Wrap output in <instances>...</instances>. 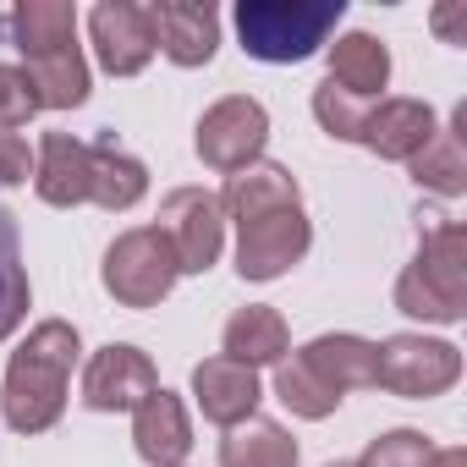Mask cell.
I'll list each match as a JSON object with an SVG mask.
<instances>
[{
  "mask_svg": "<svg viewBox=\"0 0 467 467\" xmlns=\"http://www.w3.org/2000/svg\"><path fill=\"white\" fill-rule=\"evenodd\" d=\"M412 270L451 314H467V231L456 220H434L423 231Z\"/></svg>",
  "mask_w": 467,
  "mask_h": 467,
  "instance_id": "cell-12",
  "label": "cell"
},
{
  "mask_svg": "<svg viewBox=\"0 0 467 467\" xmlns=\"http://www.w3.org/2000/svg\"><path fill=\"white\" fill-rule=\"evenodd\" d=\"M330 83L352 99H374L390 83V50L374 34H341L330 45Z\"/></svg>",
  "mask_w": 467,
  "mask_h": 467,
  "instance_id": "cell-22",
  "label": "cell"
},
{
  "mask_svg": "<svg viewBox=\"0 0 467 467\" xmlns=\"http://www.w3.org/2000/svg\"><path fill=\"white\" fill-rule=\"evenodd\" d=\"M28 303H34V286L23 270V231H17V214L0 209V341L17 336V325L28 319Z\"/></svg>",
  "mask_w": 467,
  "mask_h": 467,
  "instance_id": "cell-25",
  "label": "cell"
},
{
  "mask_svg": "<svg viewBox=\"0 0 467 467\" xmlns=\"http://www.w3.org/2000/svg\"><path fill=\"white\" fill-rule=\"evenodd\" d=\"M143 192H149V171H143V160H132L127 149H116V138L88 143V203L121 214V209H132Z\"/></svg>",
  "mask_w": 467,
  "mask_h": 467,
  "instance_id": "cell-20",
  "label": "cell"
},
{
  "mask_svg": "<svg viewBox=\"0 0 467 467\" xmlns=\"http://www.w3.org/2000/svg\"><path fill=\"white\" fill-rule=\"evenodd\" d=\"M34 176V149L23 132H0V192L6 187H23Z\"/></svg>",
  "mask_w": 467,
  "mask_h": 467,
  "instance_id": "cell-31",
  "label": "cell"
},
{
  "mask_svg": "<svg viewBox=\"0 0 467 467\" xmlns=\"http://www.w3.org/2000/svg\"><path fill=\"white\" fill-rule=\"evenodd\" d=\"M440 132L434 110L423 99H379L368 105V121H363V149L379 154V160H412L429 138Z\"/></svg>",
  "mask_w": 467,
  "mask_h": 467,
  "instance_id": "cell-14",
  "label": "cell"
},
{
  "mask_svg": "<svg viewBox=\"0 0 467 467\" xmlns=\"http://www.w3.org/2000/svg\"><path fill=\"white\" fill-rule=\"evenodd\" d=\"M434 28H440L445 39H456V28H462V12H456V6H440V12H434Z\"/></svg>",
  "mask_w": 467,
  "mask_h": 467,
  "instance_id": "cell-32",
  "label": "cell"
},
{
  "mask_svg": "<svg viewBox=\"0 0 467 467\" xmlns=\"http://www.w3.org/2000/svg\"><path fill=\"white\" fill-rule=\"evenodd\" d=\"M198 160L220 176H237L248 165H259L265 143H270V110L248 94H225L198 116Z\"/></svg>",
  "mask_w": 467,
  "mask_h": 467,
  "instance_id": "cell-4",
  "label": "cell"
},
{
  "mask_svg": "<svg viewBox=\"0 0 467 467\" xmlns=\"http://www.w3.org/2000/svg\"><path fill=\"white\" fill-rule=\"evenodd\" d=\"M39 116V94L23 67H0V132H12Z\"/></svg>",
  "mask_w": 467,
  "mask_h": 467,
  "instance_id": "cell-29",
  "label": "cell"
},
{
  "mask_svg": "<svg viewBox=\"0 0 467 467\" xmlns=\"http://www.w3.org/2000/svg\"><path fill=\"white\" fill-rule=\"evenodd\" d=\"M154 390H160L154 358L138 352V347H127V341L99 347V352L88 358V368H83V401H88L94 412H132V407H143Z\"/></svg>",
  "mask_w": 467,
  "mask_h": 467,
  "instance_id": "cell-8",
  "label": "cell"
},
{
  "mask_svg": "<svg viewBox=\"0 0 467 467\" xmlns=\"http://www.w3.org/2000/svg\"><path fill=\"white\" fill-rule=\"evenodd\" d=\"M275 396H281L297 418H308V423H319V418H330V412L341 407V396H336L330 385H319L297 358H281V363H275Z\"/></svg>",
  "mask_w": 467,
  "mask_h": 467,
  "instance_id": "cell-26",
  "label": "cell"
},
{
  "mask_svg": "<svg viewBox=\"0 0 467 467\" xmlns=\"http://www.w3.org/2000/svg\"><path fill=\"white\" fill-rule=\"evenodd\" d=\"M154 231L171 243L182 275H203V270L220 265L225 214H220V198H214V192H203V187H176V192H165Z\"/></svg>",
  "mask_w": 467,
  "mask_h": 467,
  "instance_id": "cell-6",
  "label": "cell"
},
{
  "mask_svg": "<svg viewBox=\"0 0 467 467\" xmlns=\"http://www.w3.org/2000/svg\"><path fill=\"white\" fill-rule=\"evenodd\" d=\"M297 203H303L297 176L286 165H270V160L237 171V176L225 182V192H220V214L237 220V225L254 220V214H270V209H297Z\"/></svg>",
  "mask_w": 467,
  "mask_h": 467,
  "instance_id": "cell-16",
  "label": "cell"
},
{
  "mask_svg": "<svg viewBox=\"0 0 467 467\" xmlns=\"http://www.w3.org/2000/svg\"><path fill=\"white\" fill-rule=\"evenodd\" d=\"M132 445L149 467H182L192 451V423H187L182 396H171L160 385L143 407H132Z\"/></svg>",
  "mask_w": 467,
  "mask_h": 467,
  "instance_id": "cell-13",
  "label": "cell"
},
{
  "mask_svg": "<svg viewBox=\"0 0 467 467\" xmlns=\"http://www.w3.org/2000/svg\"><path fill=\"white\" fill-rule=\"evenodd\" d=\"M314 116H319V127L330 132V138H341V143H363V121H368V99H352L347 88H336L330 78L314 88Z\"/></svg>",
  "mask_w": 467,
  "mask_h": 467,
  "instance_id": "cell-27",
  "label": "cell"
},
{
  "mask_svg": "<svg viewBox=\"0 0 467 467\" xmlns=\"http://www.w3.org/2000/svg\"><path fill=\"white\" fill-rule=\"evenodd\" d=\"M23 72H28L34 94H39V110H72V105L88 99V61H83L78 45H61V50L34 56Z\"/></svg>",
  "mask_w": 467,
  "mask_h": 467,
  "instance_id": "cell-24",
  "label": "cell"
},
{
  "mask_svg": "<svg viewBox=\"0 0 467 467\" xmlns=\"http://www.w3.org/2000/svg\"><path fill=\"white\" fill-rule=\"evenodd\" d=\"M34 192L50 209H78L88 203V143L72 132H45L39 160H34Z\"/></svg>",
  "mask_w": 467,
  "mask_h": 467,
  "instance_id": "cell-15",
  "label": "cell"
},
{
  "mask_svg": "<svg viewBox=\"0 0 467 467\" xmlns=\"http://www.w3.org/2000/svg\"><path fill=\"white\" fill-rule=\"evenodd\" d=\"M0 34L23 50V61H34L45 50L78 45V6H67V0H23V6L0 17Z\"/></svg>",
  "mask_w": 467,
  "mask_h": 467,
  "instance_id": "cell-18",
  "label": "cell"
},
{
  "mask_svg": "<svg viewBox=\"0 0 467 467\" xmlns=\"http://www.w3.org/2000/svg\"><path fill=\"white\" fill-rule=\"evenodd\" d=\"M297 363L319 379V385H330L336 396H347V390H363V385H374V341H363V336H314L303 352H297Z\"/></svg>",
  "mask_w": 467,
  "mask_h": 467,
  "instance_id": "cell-17",
  "label": "cell"
},
{
  "mask_svg": "<svg viewBox=\"0 0 467 467\" xmlns=\"http://www.w3.org/2000/svg\"><path fill=\"white\" fill-rule=\"evenodd\" d=\"M192 401H198V412H203L209 423L237 429V423H248V418L259 412V401H265L259 368L231 363V358H203V363L192 368Z\"/></svg>",
  "mask_w": 467,
  "mask_h": 467,
  "instance_id": "cell-11",
  "label": "cell"
},
{
  "mask_svg": "<svg viewBox=\"0 0 467 467\" xmlns=\"http://www.w3.org/2000/svg\"><path fill=\"white\" fill-rule=\"evenodd\" d=\"M225 358L231 363H248V368H265V363H281L286 358V347H292V336H286V319L275 314V308H265V303H248V308H237L225 319Z\"/></svg>",
  "mask_w": 467,
  "mask_h": 467,
  "instance_id": "cell-21",
  "label": "cell"
},
{
  "mask_svg": "<svg viewBox=\"0 0 467 467\" xmlns=\"http://www.w3.org/2000/svg\"><path fill=\"white\" fill-rule=\"evenodd\" d=\"M429 462H434V440L418 429H385L358 456V467H429Z\"/></svg>",
  "mask_w": 467,
  "mask_h": 467,
  "instance_id": "cell-28",
  "label": "cell"
},
{
  "mask_svg": "<svg viewBox=\"0 0 467 467\" xmlns=\"http://www.w3.org/2000/svg\"><path fill=\"white\" fill-rule=\"evenodd\" d=\"M88 39H94V56L110 78H138L154 61L149 12L132 6V0H99L88 12Z\"/></svg>",
  "mask_w": 467,
  "mask_h": 467,
  "instance_id": "cell-10",
  "label": "cell"
},
{
  "mask_svg": "<svg viewBox=\"0 0 467 467\" xmlns=\"http://www.w3.org/2000/svg\"><path fill=\"white\" fill-rule=\"evenodd\" d=\"M429 467H467V451H456V445H451V451H434Z\"/></svg>",
  "mask_w": 467,
  "mask_h": 467,
  "instance_id": "cell-33",
  "label": "cell"
},
{
  "mask_svg": "<svg viewBox=\"0 0 467 467\" xmlns=\"http://www.w3.org/2000/svg\"><path fill=\"white\" fill-rule=\"evenodd\" d=\"M462 379V352L451 341H429V336H390L374 347V385L407 401H429L445 396Z\"/></svg>",
  "mask_w": 467,
  "mask_h": 467,
  "instance_id": "cell-5",
  "label": "cell"
},
{
  "mask_svg": "<svg viewBox=\"0 0 467 467\" xmlns=\"http://www.w3.org/2000/svg\"><path fill=\"white\" fill-rule=\"evenodd\" d=\"M78 352H83V341H78V325H67V319L34 325L28 341L12 352L6 385H0V407H6V423L17 434H45L61 423Z\"/></svg>",
  "mask_w": 467,
  "mask_h": 467,
  "instance_id": "cell-1",
  "label": "cell"
},
{
  "mask_svg": "<svg viewBox=\"0 0 467 467\" xmlns=\"http://www.w3.org/2000/svg\"><path fill=\"white\" fill-rule=\"evenodd\" d=\"M330 467H352V462H330Z\"/></svg>",
  "mask_w": 467,
  "mask_h": 467,
  "instance_id": "cell-34",
  "label": "cell"
},
{
  "mask_svg": "<svg viewBox=\"0 0 467 467\" xmlns=\"http://www.w3.org/2000/svg\"><path fill=\"white\" fill-rule=\"evenodd\" d=\"M462 132H467V105H456L451 127H440V132L407 160V171H412L418 187H429V192H440V198H462V192H467V143H462Z\"/></svg>",
  "mask_w": 467,
  "mask_h": 467,
  "instance_id": "cell-19",
  "label": "cell"
},
{
  "mask_svg": "<svg viewBox=\"0 0 467 467\" xmlns=\"http://www.w3.org/2000/svg\"><path fill=\"white\" fill-rule=\"evenodd\" d=\"M341 17H347V0H243L237 34H243V50L254 61L297 67L319 45H330Z\"/></svg>",
  "mask_w": 467,
  "mask_h": 467,
  "instance_id": "cell-2",
  "label": "cell"
},
{
  "mask_svg": "<svg viewBox=\"0 0 467 467\" xmlns=\"http://www.w3.org/2000/svg\"><path fill=\"white\" fill-rule=\"evenodd\" d=\"M396 308H401L407 319H429V325H456V319H462V314H451V308H445L423 281H418V270H412V265L396 275Z\"/></svg>",
  "mask_w": 467,
  "mask_h": 467,
  "instance_id": "cell-30",
  "label": "cell"
},
{
  "mask_svg": "<svg viewBox=\"0 0 467 467\" xmlns=\"http://www.w3.org/2000/svg\"><path fill=\"white\" fill-rule=\"evenodd\" d=\"M308 243H314V225H308L303 203L297 209L254 214V220L237 225V275L243 281H275L292 265H303Z\"/></svg>",
  "mask_w": 467,
  "mask_h": 467,
  "instance_id": "cell-7",
  "label": "cell"
},
{
  "mask_svg": "<svg viewBox=\"0 0 467 467\" xmlns=\"http://www.w3.org/2000/svg\"><path fill=\"white\" fill-rule=\"evenodd\" d=\"M149 12V34L154 50L176 67H209L220 50V12L209 0H154Z\"/></svg>",
  "mask_w": 467,
  "mask_h": 467,
  "instance_id": "cell-9",
  "label": "cell"
},
{
  "mask_svg": "<svg viewBox=\"0 0 467 467\" xmlns=\"http://www.w3.org/2000/svg\"><path fill=\"white\" fill-rule=\"evenodd\" d=\"M176 254L171 243L160 237L154 225H132L105 248V265H99V281L105 292L121 303V308H160L176 286Z\"/></svg>",
  "mask_w": 467,
  "mask_h": 467,
  "instance_id": "cell-3",
  "label": "cell"
},
{
  "mask_svg": "<svg viewBox=\"0 0 467 467\" xmlns=\"http://www.w3.org/2000/svg\"><path fill=\"white\" fill-rule=\"evenodd\" d=\"M220 467H297V440L275 418H248L237 429H225Z\"/></svg>",
  "mask_w": 467,
  "mask_h": 467,
  "instance_id": "cell-23",
  "label": "cell"
}]
</instances>
